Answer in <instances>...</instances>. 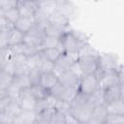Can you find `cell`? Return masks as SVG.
<instances>
[{
    "instance_id": "obj_1",
    "label": "cell",
    "mask_w": 124,
    "mask_h": 124,
    "mask_svg": "<svg viewBox=\"0 0 124 124\" xmlns=\"http://www.w3.org/2000/svg\"><path fill=\"white\" fill-rule=\"evenodd\" d=\"M87 45H85L78 54L76 63L78 66L82 75H90L96 74L98 71V58L99 54L88 46V50H86Z\"/></svg>"
},
{
    "instance_id": "obj_2",
    "label": "cell",
    "mask_w": 124,
    "mask_h": 124,
    "mask_svg": "<svg viewBox=\"0 0 124 124\" xmlns=\"http://www.w3.org/2000/svg\"><path fill=\"white\" fill-rule=\"evenodd\" d=\"M92 108L87 103V95L77 92L71 101L70 112L78 121L79 124H87Z\"/></svg>"
},
{
    "instance_id": "obj_3",
    "label": "cell",
    "mask_w": 124,
    "mask_h": 124,
    "mask_svg": "<svg viewBox=\"0 0 124 124\" xmlns=\"http://www.w3.org/2000/svg\"><path fill=\"white\" fill-rule=\"evenodd\" d=\"M59 48L63 53L78 55L80 49L87 45L86 42L79 37L75 31H63L59 37Z\"/></svg>"
},
{
    "instance_id": "obj_4",
    "label": "cell",
    "mask_w": 124,
    "mask_h": 124,
    "mask_svg": "<svg viewBox=\"0 0 124 124\" xmlns=\"http://www.w3.org/2000/svg\"><path fill=\"white\" fill-rule=\"evenodd\" d=\"M98 77V83L99 87L106 88L112 85L121 84L123 85V74H122V67L120 66L116 71H109L104 73H96Z\"/></svg>"
},
{
    "instance_id": "obj_5",
    "label": "cell",
    "mask_w": 124,
    "mask_h": 124,
    "mask_svg": "<svg viewBox=\"0 0 124 124\" xmlns=\"http://www.w3.org/2000/svg\"><path fill=\"white\" fill-rule=\"evenodd\" d=\"M45 36L46 35L44 33L43 27L36 24L30 31H28L27 33L24 34L23 43L29 46L37 47V48L41 49V45H42V42H43Z\"/></svg>"
},
{
    "instance_id": "obj_6",
    "label": "cell",
    "mask_w": 124,
    "mask_h": 124,
    "mask_svg": "<svg viewBox=\"0 0 124 124\" xmlns=\"http://www.w3.org/2000/svg\"><path fill=\"white\" fill-rule=\"evenodd\" d=\"M81 76H82V74H81L78 66V70H76L75 64H74V66L70 70H68L58 76V82H60L61 84H63L65 86H68V87L78 88V85Z\"/></svg>"
},
{
    "instance_id": "obj_7",
    "label": "cell",
    "mask_w": 124,
    "mask_h": 124,
    "mask_svg": "<svg viewBox=\"0 0 124 124\" xmlns=\"http://www.w3.org/2000/svg\"><path fill=\"white\" fill-rule=\"evenodd\" d=\"M98 64H99V67H98L97 73L116 71L120 67V65L118 64V58L111 53L99 54Z\"/></svg>"
},
{
    "instance_id": "obj_8",
    "label": "cell",
    "mask_w": 124,
    "mask_h": 124,
    "mask_svg": "<svg viewBox=\"0 0 124 124\" xmlns=\"http://www.w3.org/2000/svg\"><path fill=\"white\" fill-rule=\"evenodd\" d=\"M77 92H78V88L68 87V86L61 84L60 82H57L49 90V94L51 96H53L54 98L65 100V101H68L70 103L73 100V98L75 97V95L77 94Z\"/></svg>"
},
{
    "instance_id": "obj_9",
    "label": "cell",
    "mask_w": 124,
    "mask_h": 124,
    "mask_svg": "<svg viewBox=\"0 0 124 124\" xmlns=\"http://www.w3.org/2000/svg\"><path fill=\"white\" fill-rule=\"evenodd\" d=\"M97 87H99V83H98V77L96 74L82 75L80 77L78 85V91L82 94L88 95L92 91H94Z\"/></svg>"
},
{
    "instance_id": "obj_10",
    "label": "cell",
    "mask_w": 124,
    "mask_h": 124,
    "mask_svg": "<svg viewBox=\"0 0 124 124\" xmlns=\"http://www.w3.org/2000/svg\"><path fill=\"white\" fill-rule=\"evenodd\" d=\"M78 55H73V54H68V53H62L60 57L54 62V68H53V73H55L57 76L60 74L70 70L74 64L76 63Z\"/></svg>"
},
{
    "instance_id": "obj_11",
    "label": "cell",
    "mask_w": 124,
    "mask_h": 124,
    "mask_svg": "<svg viewBox=\"0 0 124 124\" xmlns=\"http://www.w3.org/2000/svg\"><path fill=\"white\" fill-rule=\"evenodd\" d=\"M17 9L20 16L22 17H34L39 10V1H23L19 0L17 3Z\"/></svg>"
},
{
    "instance_id": "obj_12",
    "label": "cell",
    "mask_w": 124,
    "mask_h": 124,
    "mask_svg": "<svg viewBox=\"0 0 124 124\" xmlns=\"http://www.w3.org/2000/svg\"><path fill=\"white\" fill-rule=\"evenodd\" d=\"M21 109L26 110H34V107L36 104V99L32 96L29 88H23L20 91L19 97L16 99Z\"/></svg>"
},
{
    "instance_id": "obj_13",
    "label": "cell",
    "mask_w": 124,
    "mask_h": 124,
    "mask_svg": "<svg viewBox=\"0 0 124 124\" xmlns=\"http://www.w3.org/2000/svg\"><path fill=\"white\" fill-rule=\"evenodd\" d=\"M104 99L105 104L123 99V85L117 84L104 88Z\"/></svg>"
},
{
    "instance_id": "obj_14",
    "label": "cell",
    "mask_w": 124,
    "mask_h": 124,
    "mask_svg": "<svg viewBox=\"0 0 124 124\" xmlns=\"http://www.w3.org/2000/svg\"><path fill=\"white\" fill-rule=\"evenodd\" d=\"M107 115H108V112L105 105L94 107L92 108L87 124H105Z\"/></svg>"
},
{
    "instance_id": "obj_15",
    "label": "cell",
    "mask_w": 124,
    "mask_h": 124,
    "mask_svg": "<svg viewBox=\"0 0 124 124\" xmlns=\"http://www.w3.org/2000/svg\"><path fill=\"white\" fill-rule=\"evenodd\" d=\"M10 48L14 54H21L24 56H31V55L39 53V51H40L39 48L29 46L26 44H24L23 42L20 44H17V45L11 46Z\"/></svg>"
},
{
    "instance_id": "obj_16",
    "label": "cell",
    "mask_w": 124,
    "mask_h": 124,
    "mask_svg": "<svg viewBox=\"0 0 124 124\" xmlns=\"http://www.w3.org/2000/svg\"><path fill=\"white\" fill-rule=\"evenodd\" d=\"M87 103L91 108L105 105L104 99V89L101 87H97L94 91L87 95Z\"/></svg>"
},
{
    "instance_id": "obj_17",
    "label": "cell",
    "mask_w": 124,
    "mask_h": 124,
    "mask_svg": "<svg viewBox=\"0 0 124 124\" xmlns=\"http://www.w3.org/2000/svg\"><path fill=\"white\" fill-rule=\"evenodd\" d=\"M47 19H48V22H50L62 29H64L69 23V18L57 10L50 13L47 16Z\"/></svg>"
},
{
    "instance_id": "obj_18",
    "label": "cell",
    "mask_w": 124,
    "mask_h": 124,
    "mask_svg": "<svg viewBox=\"0 0 124 124\" xmlns=\"http://www.w3.org/2000/svg\"><path fill=\"white\" fill-rule=\"evenodd\" d=\"M36 112L34 110L22 109L17 116L14 117L13 124H31L35 122Z\"/></svg>"
},
{
    "instance_id": "obj_19",
    "label": "cell",
    "mask_w": 124,
    "mask_h": 124,
    "mask_svg": "<svg viewBox=\"0 0 124 124\" xmlns=\"http://www.w3.org/2000/svg\"><path fill=\"white\" fill-rule=\"evenodd\" d=\"M57 82H58V76L53 72H49V73L42 74L39 83L46 89L50 90Z\"/></svg>"
},
{
    "instance_id": "obj_20",
    "label": "cell",
    "mask_w": 124,
    "mask_h": 124,
    "mask_svg": "<svg viewBox=\"0 0 124 124\" xmlns=\"http://www.w3.org/2000/svg\"><path fill=\"white\" fill-rule=\"evenodd\" d=\"M36 25L35 17H22L20 16L18 20L15 23V27L19 31L23 32L24 34L30 31Z\"/></svg>"
},
{
    "instance_id": "obj_21",
    "label": "cell",
    "mask_w": 124,
    "mask_h": 124,
    "mask_svg": "<svg viewBox=\"0 0 124 124\" xmlns=\"http://www.w3.org/2000/svg\"><path fill=\"white\" fill-rule=\"evenodd\" d=\"M62 50L59 48V47H46V48H41L40 51H39V54L46 59V60H49L51 62H55L59 57L60 55L62 54Z\"/></svg>"
},
{
    "instance_id": "obj_22",
    "label": "cell",
    "mask_w": 124,
    "mask_h": 124,
    "mask_svg": "<svg viewBox=\"0 0 124 124\" xmlns=\"http://www.w3.org/2000/svg\"><path fill=\"white\" fill-rule=\"evenodd\" d=\"M106 109L108 113L110 114H122L124 115V101L123 99H119L113 102H109L105 104Z\"/></svg>"
},
{
    "instance_id": "obj_23",
    "label": "cell",
    "mask_w": 124,
    "mask_h": 124,
    "mask_svg": "<svg viewBox=\"0 0 124 124\" xmlns=\"http://www.w3.org/2000/svg\"><path fill=\"white\" fill-rule=\"evenodd\" d=\"M23 37L24 33L16 29L15 26L8 32V41H9V46H14L17 45L23 42Z\"/></svg>"
},
{
    "instance_id": "obj_24",
    "label": "cell",
    "mask_w": 124,
    "mask_h": 124,
    "mask_svg": "<svg viewBox=\"0 0 124 124\" xmlns=\"http://www.w3.org/2000/svg\"><path fill=\"white\" fill-rule=\"evenodd\" d=\"M52 111H53V108L52 107H49L40 112H37L36 113V116H35V122L34 123H37V124H49L50 122V116L52 114Z\"/></svg>"
},
{
    "instance_id": "obj_25",
    "label": "cell",
    "mask_w": 124,
    "mask_h": 124,
    "mask_svg": "<svg viewBox=\"0 0 124 124\" xmlns=\"http://www.w3.org/2000/svg\"><path fill=\"white\" fill-rule=\"evenodd\" d=\"M29 90L32 94V96L36 99V100H40V99H45L49 95V90L46 89L45 87H43L40 83L38 84H33L29 87Z\"/></svg>"
},
{
    "instance_id": "obj_26",
    "label": "cell",
    "mask_w": 124,
    "mask_h": 124,
    "mask_svg": "<svg viewBox=\"0 0 124 124\" xmlns=\"http://www.w3.org/2000/svg\"><path fill=\"white\" fill-rule=\"evenodd\" d=\"M43 30L46 36H49V37H55V38H59L61 36V34L63 33L64 29L50 23V22H46L44 26H43Z\"/></svg>"
},
{
    "instance_id": "obj_27",
    "label": "cell",
    "mask_w": 124,
    "mask_h": 124,
    "mask_svg": "<svg viewBox=\"0 0 124 124\" xmlns=\"http://www.w3.org/2000/svg\"><path fill=\"white\" fill-rule=\"evenodd\" d=\"M3 16H4L12 24H14V26H15V23H16V22L18 20V18L20 17V15H19V12H18L17 7H13V8L8 9L7 11L3 12Z\"/></svg>"
},
{
    "instance_id": "obj_28",
    "label": "cell",
    "mask_w": 124,
    "mask_h": 124,
    "mask_svg": "<svg viewBox=\"0 0 124 124\" xmlns=\"http://www.w3.org/2000/svg\"><path fill=\"white\" fill-rule=\"evenodd\" d=\"M53 68H54V62H51V61H49V60H46V59L43 58V57L40 55V60H39V64H38V69L40 70V72H41L42 74L53 72Z\"/></svg>"
},
{
    "instance_id": "obj_29",
    "label": "cell",
    "mask_w": 124,
    "mask_h": 124,
    "mask_svg": "<svg viewBox=\"0 0 124 124\" xmlns=\"http://www.w3.org/2000/svg\"><path fill=\"white\" fill-rule=\"evenodd\" d=\"M13 81L16 83L21 89L23 88H29L31 86L28 75H18V76H14Z\"/></svg>"
},
{
    "instance_id": "obj_30",
    "label": "cell",
    "mask_w": 124,
    "mask_h": 124,
    "mask_svg": "<svg viewBox=\"0 0 124 124\" xmlns=\"http://www.w3.org/2000/svg\"><path fill=\"white\" fill-rule=\"evenodd\" d=\"M70 108H71V103L65 100H61V99H56L54 104H53V108L61 111L63 113H67L70 111Z\"/></svg>"
},
{
    "instance_id": "obj_31",
    "label": "cell",
    "mask_w": 124,
    "mask_h": 124,
    "mask_svg": "<svg viewBox=\"0 0 124 124\" xmlns=\"http://www.w3.org/2000/svg\"><path fill=\"white\" fill-rule=\"evenodd\" d=\"M14 79V76L11 74L5 72L2 68H0V87L1 88H7Z\"/></svg>"
},
{
    "instance_id": "obj_32",
    "label": "cell",
    "mask_w": 124,
    "mask_h": 124,
    "mask_svg": "<svg viewBox=\"0 0 124 124\" xmlns=\"http://www.w3.org/2000/svg\"><path fill=\"white\" fill-rule=\"evenodd\" d=\"M60 44H59V38H55V37H49V36H45L42 45H41V48H46V47H59Z\"/></svg>"
},
{
    "instance_id": "obj_33",
    "label": "cell",
    "mask_w": 124,
    "mask_h": 124,
    "mask_svg": "<svg viewBox=\"0 0 124 124\" xmlns=\"http://www.w3.org/2000/svg\"><path fill=\"white\" fill-rule=\"evenodd\" d=\"M6 91H7V95H8L11 99L16 100V99L19 97L21 88H20L16 83H15V82L13 81V82L6 88Z\"/></svg>"
},
{
    "instance_id": "obj_34",
    "label": "cell",
    "mask_w": 124,
    "mask_h": 124,
    "mask_svg": "<svg viewBox=\"0 0 124 124\" xmlns=\"http://www.w3.org/2000/svg\"><path fill=\"white\" fill-rule=\"evenodd\" d=\"M49 124H66V119H65V113L58 111L53 108L52 114L50 116V122Z\"/></svg>"
},
{
    "instance_id": "obj_35",
    "label": "cell",
    "mask_w": 124,
    "mask_h": 124,
    "mask_svg": "<svg viewBox=\"0 0 124 124\" xmlns=\"http://www.w3.org/2000/svg\"><path fill=\"white\" fill-rule=\"evenodd\" d=\"M12 54H13V52H12L10 46L0 49V68H3L11 60Z\"/></svg>"
},
{
    "instance_id": "obj_36",
    "label": "cell",
    "mask_w": 124,
    "mask_h": 124,
    "mask_svg": "<svg viewBox=\"0 0 124 124\" xmlns=\"http://www.w3.org/2000/svg\"><path fill=\"white\" fill-rule=\"evenodd\" d=\"M4 110L7 111L8 113H10V114L13 115V116H17V115L20 113V111H21L22 109H21V108H20L18 102H17L16 100H13V99H12L10 105H9L8 108H7L6 109H4Z\"/></svg>"
},
{
    "instance_id": "obj_37",
    "label": "cell",
    "mask_w": 124,
    "mask_h": 124,
    "mask_svg": "<svg viewBox=\"0 0 124 124\" xmlns=\"http://www.w3.org/2000/svg\"><path fill=\"white\" fill-rule=\"evenodd\" d=\"M124 123V115L122 114H110L108 113L105 124H122Z\"/></svg>"
},
{
    "instance_id": "obj_38",
    "label": "cell",
    "mask_w": 124,
    "mask_h": 124,
    "mask_svg": "<svg viewBox=\"0 0 124 124\" xmlns=\"http://www.w3.org/2000/svg\"><path fill=\"white\" fill-rule=\"evenodd\" d=\"M41 76H42V73L40 72V70H39L38 68L29 70L28 78H29V80H30L31 85H33V84H38V83L40 82Z\"/></svg>"
},
{
    "instance_id": "obj_39",
    "label": "cell",
    "mask_w": 124,
    "mask_h": 124,
    "mask_svg": "<svg viewBox=\"0 0 124 124\" xmlns=\"http://www.w3.org/2000/svg\"><path fill=\"white\" fill-rule=\"evenodd\" d=\"M39 60H40V54L39 53L31 55V56H27V58H26V65L29 68V70L38 68Z\"/></svg>"
},
{
    "instance_id": "obj_40",
    "label": "cell",
    "mask_w": 124,
    "mask_h": 124,
    "mask_svg": "<svg viewBox=\"0 0 124 124\" xmlns=\"http://www.w3.org/2000/svg\"><path fill=\"white\" fill-rule=\"evenodd\" d=\"M14 27L12 24L3 15L0 16V32H9Z\"/></svg>"
},
{
    "instance_id": "obj_41",
    "label": "cell",
    "mask_w": 124,
    "mask_h": 124,
    "mask_svg": "<svg viewBox=\"0 0 124 124\" xmlns=\"http://www.w3.org/2000/svg\"><path fill=\"white\" fill-rule=\"evenodd\" d=\"M18 1L19 0H0V10L5 12L10 8L16 7Z\"/></svg>"
},
{
    "instance_id": "obj_42",
    "label": "cell",
    "mask_w": 124,
    "mask_h": 124,
    "mask_svg": "<svg viewBox=\"0 0 124 124\" xmlns=\"http://www.w3.org/2000/svg\"><path fill=\"white\" fill-rule=\"evenodd\" d=\"M28 73H29V68L27 67V65H26V64H21V65H16V66L14 76L28 75Z\"/></svg>"
},
{
    "instance_id": "obj_43",
    "label": "cell",
    "mask_w": 124,
    "mask_h": 124,
    "mask_svg": "<svg viewBox=\"0 0 124 124\" xmlns=\"http://www.w3.org/2000/svg\"><path fill=\"white\" fill-rule=\"evenodd\" d=\"M9 41H8V32H0V49L9 47Z\"/></svg>"
},
{
    "instance_id": "obj_44",
    "label": "cell",
    "mask_w": 124,
    "mask_h": 124,
    "mask_svg": "<svg viewBox=\"0 0 124 124\" xmlns=\"http://www.w3.org/2000/svg\"><path fill=\"white\" fill-rule=\"evenodd\" d=\"M12 99L9 96H5L3 98H0V111H3L4 109H6L8 108V106L10 105Z\"/></svg>"
},
{
    "instance_id": "obj_45",
    "label": "cell",
    "mask_w": 124,
    "mask_h": 124,
    "mask_svg": "<svg viewBox=\"0 0 124 124\" xmlns=\"http://www.w3.org/2000/svg\"><path fill=\"white\" fill-rule=\"evenodd\" d=\"M65 119H66V124H79L78 121L75 118L74 115L71 114L70 111L65 113Z\"/></svg>"
},
{
    "instance_id": "obj_46",
    "label": "cell",
    "mask_w": 124,
    "mask_h": 124,
    "mask_svg": "<svg viewBox=\"0 0 124 124\" xmlns=\"http://www.w3.org/2000/svg\"><path fill=\"white\" fill-rule=\"evenodd\" d=\"M5 96H8L7 95V91H6V88H1L0 87V98H3Z\"/></svg>"
},
{
    "instance_id": "obj_47",
    "label": "cell",
    "mask_w": 124,
    "mask_h": 124,
    "mask_svg": "<svg viewBox=\"0 0 124 124\" xmlns=\"http://www.w3.org/2000/svg\"><path fill=\"white\" fill-rule=\"evenodd\" d=\"M60 0H39L40 3H57Z\"/></svg>"
},
{
    "instance_id": "obj_48",
    "label": "cell",
    "mask_w": 124,
    "mask_h": 124,
    "mask_svg": "<svg viewBox=\"0 0 124 124\" xmlns=\"http://www.w3.org/2000/svg\"><path fill=\"white\" fill-rule=\"evenodd\" d=\"M23 1H39V0H23Z\"/></svg>"
}]
</instances>
